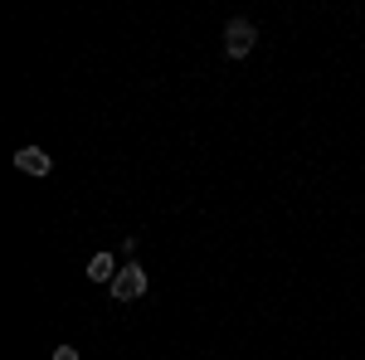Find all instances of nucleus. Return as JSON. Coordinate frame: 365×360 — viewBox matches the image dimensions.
I'll return each mask as SVG.
<instances>
[{"mask_svg": "<svg viewBox=\"0 0 365 360\" xmlns=\"http://www.w3.org/2000/svg\"><path fill=\"white\" fill-rule=\"evenodd\" d=\"M253 44H258V25H253V20L239 15V20H229V25H225V54L229 58H249Z\"/></svg>", "mask_w": 365, "mask_h": 360, "instance_id": "obj_1", "label": "nucleus"}, {"mask_svg": "<svg viewBox=\"0 0 365 360\" xmlns=\"http://www.w3.org/2000/svg\"><path fill=\"white\" fill-rule=\"evenodd\" d=\"M15 170H25V175H49L54 161H49V151H39V146H20V151H15Z\"/></svg>", "mask_w": 365, "mask_h": 360, "instance_id": "obj_3", "label": "nucleus"}, {"mask_svg": "<svg viewBox=\"0 0 365 360\" xmlns=\"http://www.w3.org/2000/svg\"><path fill=\"white\" fill-rule=\"evenodd\" d=\"M141 292H146V273H141L137 263H132V268H122V273L113 277V297H117V302H137Z\"/></svg>", "mask_w": 365, "mask_h": 360, "instance_id": "obj_2", "label": "nucleus"}, {"mask_svg": "<svg viewBox=\"0 0 365 360\" xmlns=\"http://www.w3.org/2000/svg\"><path fill=\"white\" fill-rule=\"evenodd\" d=\"M117 273H122V268H117V258H113V253H98V258L88 263V277H93V282H113Z\"/></svg>", "mask_w": 365, "mask_h": 360, "instance_id": "obj_4", "label": "nucleus"}, {"mask_svg": "<svg viewBox=\"0 0 365 360\" xmlns=\"http://www.w3.org/2000/svg\"><path fill=\"white\" fill-rule=\"evenodd\" d=\"M54 360H78V351L73 346H54Z\"/></svg>", "mask_w": 365, "mask_h": 360, "instance_id": "obj_5", "label": "nucleus"}]
</instances>
